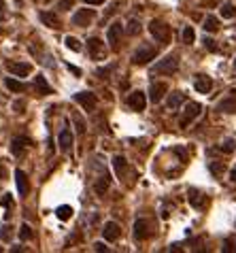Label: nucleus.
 Instances as JSON below:
<instances>
[{
  "instance_id": "9b49d317",
  "label": "nucleus",
  "mask_w": 236,
  "mask_h": 253,
  "mask_svg": "<svg viewBox=\"0 0 236 253\" xmlns=\"http://www.w3.org/2000/svg\"><path fill=\"white\" fill-rule=\"evenodd\" d=\"M149 221L147 219H136L134 221V238L136 241H145V238H149Z\"/></svg>"
},
{
  "instance_id": "1a4fd4ad",
  "label": "nucleus",
  "mask_w": 236,
  "mask_h": 253,
  "mask_svg": "<svg viewBox=\"0 0 236 253\" xmlns=\"http://www.w3.org/2000/svg\"><path fill=\"white\" fill-rule=\"evenodd\" d=\"M102 236H105L107 241L113 243V241H117V238L121 236V228L117 226L115 221H107V223H105V228H102Z\"/></svg>"
},
{
  "instance_id": "aec40b11",
  "label": "nucleus",
  "mask_w": 236,
  "mask_h": 253,
  "mask_svg": "<svg viewBox=\"0 0 236 253\" xmlns=\"http://www.w3.org/2000/svg\"><path fill=\"white\" fill-rule=\"evenodd\" d=\"M217 109L221 113H236V92H232V96H228L226 100H221Z\"/></svg>"
},
{
  "instance_id": "37998d69",
  "label": "nucleus",
  "mask_w": 236,
  "mask_h": 253,
  "mask_svg": "<svg viewBox=\"0 0 236 253\" xmlns=\"http://www.w3.org/2000/svg\"><path fill=\"white\" fill-rule=\"evenodd\" d=\"M15 109H17V113H22V109H24V102H15Z\"/></svg>"
},
{
  "instance_id": "2f4dec72",
  "label": "nucleus",
  "mask_w": 236,
  "mask_h": 253,
  "mask_svg": "<svg viewBox=\"0 0 236 253\" xmlns=\"http://www.w3.org/2000/svg\"><path fill=\"white\" fill-rule=\"evenodd\" d=\"M73 122H75V128H77L79 134H83V132H85V122H83L79 115H73Z\"/></svg>"
},
{
  "instance_id": "c756f323",
  "label": "nucleus",
  "mask_w": 236,
  "mask_h": 253,
  "mask_svg": "<svg viewBox=\"0 0 236 253\" xmlns=\"http://www.w3.org/2000/svg\"><path fill=\"white\" fill-rule=\"evenodd\" d=\"M64 43H66V47L71 49V51H81V43L75 37H66Z\"/></svg>"
},
{
  "instance_id": "a878e982",
  "label": "nucleus",
  "mask_w": 236,
  "mask_h": 253,
  "mask_svg": "<svg viewBox=\"0 0 236 253\" xmlns=\"http://www.w3.org/2000/svg\"><path fill=\"white\" fill-rule=\"evenodd\" d=\"M204 30H206V32H217V30H219V19L213 17V15H209V17L204 19Z\"/></svg>"
},
{
  "instance_id": "ea45409f",
  "label": "nucleus",
  "mask_w": 236,
  "mask_h": 253,
  "mask_svg": "<svg viewBox=\"0 0 236 253\" xmlns=\"http://www.w3.org/2000/svg\"><path fill=\"white\" fill-rule=\"evenodd\" d=\"M6 177V170H4V164H2V160H0V181H4Z\"/></svg>"
},
{
  "instance_id": "9d476101",
  "label": "nucleus",
  "mask_w": 236,
  "mask_h": 253,
  "mask_svg": "<svg viewBox=\"0 0 236 253\" xmlns=\"http://www.w3.org/2000/svg\"><path fill=\"white\" fill-rule=\"evenodd\" d=\"M121 34H123V26L119 22H115L113 26L109 28V32H107V39H109V43L113 45L117 49V45H119V41H121Z\"/></svg>"
},
{
  "instance_id": "4c0bfd02",
  "label": "nucleus",
  "mask_w": 236,
  "mask_h": 253,
  "mask_svg": "<svg viewBox=\"0 0 236 253\" xmlns=\"http://www.w3.org/2000/svg\"><path fill=\"white\" fill-rule=\"evenodd\" d=\"M204 47L209 49V51H217V45H215V41H211V39H204Z\"/></svg>"
},
{
  "instance_id": "39448f33",
  "label": "nucleus",
  "mask_w": 236,
  "mask_h": 253,
  "mask_svg": "<svg viewBox=\"0 0 236 253\" xmlns=\"http://www.w3.org/2000/svg\"><path fill=\"white\" fill-rule=\"evenodd\" d=\"M87 49H89V55H92V60H105L107 58V49L102 45L100 39H89L87 41Z\"/></svg>"
},
{
  "instance_id": "f257e3e1",
  "label": "nucleus",
  "mask_w": 236,
  "mask_h": 253,
  "mask_svg": "<svg viewBox=\"0 0 236 253\" xmlns=\"http://www.w3.org/2000/svg\"><path fill=\"white\" fill-rule=\"evenodd\" d=\"M149 32H151V37H154L157 43H170V37H172V32H170V26L168 24H164V22H159V19H154V22H149Z\"/></svg>"
},
{
  "instance_id": "473e14b6",
  "label": "nucleus",
  "mask_w": 236,
  "mask_h": 253,
  "mask_svg": "<svg viewBox=\"0 0 236 253\" xmlns=\"http://www.w3.org/2000/svg\"><path fill=\"white\" fill-rule=\"evenodd\" d=\"M234 147H236L234 140H226V143H221V145H219V151H224V153H232V151H234Z\"/></svg>"
},
{
  "instance_id": "c85d7f7f",
  "label": "nucleus",
  "mask_w": 236,
  "mask_h": 253,
  "mask_svg": "<svg viewBox=\"0 0 236 253\" xmlns=\"http://www.w3.org/2000/svg\"><path fill=\"white\" fill-rule=\"evenodd\" d=\"M194 39H196V34H194V28L192 26H185L183 28V43L185 45H192Z\"/></svg>"
},
{
  "instance_id": "49530a36",
  "label": "nucleus",
  "mask_w": 236,
  "mask_h": 253,
  "mask_svg": "<svg viewBox=\"0 0 236 253\" xmlns=\"http://www.w3.org/2000/svg\"><path fill=\"white\" fill-rule=\"evenodd\" d=\"M234 66H236V58H234Z\"/></svg>"
},
{
  "instance_id": "a19ab883",
  "label": "nucleus",
  "mask_w": 236,
  "mask_h": 253,
  "mask_svg": "<svg viewBox=\"0 0 236 253\" xmlns=\"http://www.w3.org/2000/svg\"><path fill=\"white\" fill-rule=\"evenodd\" d=\"M4 17H6V13H4V2H2V0H0V22H2Z\"/></svg>"
},
{
  "instance_id": "6ab92c4d",
  "label": "nucleus",
  "mask_w": 236,
  "mask_h": 253,
  "mask_svg": "<svg viewBox=\"0 0 236 253\" xmlns=\"http://www.w3.org/2000/svg\"><path fill=\"white\" fill-rule=\"evenodd\" d=\"M30 145V140H28L26 136H17V138H13V143H11V153L13 156H22L24 149Z\"/></svg>"
},
{
  "instance_id": "b1692460",
  "label": "nucleus",
  "mask_w": 236,
  "mask_h": 253,
  "mask_svg": "<svg viewBox=\"0 0 236 253\" xmlns=\"http://www.w3.org/2000/svg\"><path fill=\"white\" fill-rule=\"evenodd\" d=\"M185 102V94L183 92H175L168 96V100H166V104H168V109H179L181 104Z\"/></svg>"
},
{
  "instance_id": "2eb2a0df",
  "label": "nucleus",
  "mask_w": 236,
  "mask_h": 253,
  "mask_svg": "<svg viewBox=\"0 0 236 253\" xmlns=\"http://www.w3.org/2000/svg\"><path fill=\"white\" fill-rule=\"evenodd\" d=\"M109 185H111V174L105 170L98 179H96V183H94V192L98 194V196H105V194H107V189H109Z\"/></svg>"
},
{
  "instance_id": "58836bf2",
  "label": "nucleus",
  "mask_w": 236,
  "mask_h": 253,
  "mask_svg": "<svg viewBox=\"0 0 236 253\" xmlns=\"http://www.w3.org/2000/svg\"><path fill=\"white\" fill-rule=\"evenodd\" d=\"M94 249H96V251H100V253H107V251H109V247H107L105 243H96V245H94Z\"/></svg>"
},
{
  "instance_id": "79ce46f5",
  "label": "nucleus",
  "mask_w": 236,
  "mask_h": 253,
  "mask_svg": "<svg viewBox=\"0 0 236 253\" xmlns=\"http://www.w3.org/2000/svg\"><path fill=\"white\" fill-rule=\"evenodd\" d=\"M85 2H87V4H102L105 0H85Z\"/></svg>"
},
{
  "instance_id": "c9c22d12",
  "label": "nucleus",
  "mask_w": 236,
  "mask_h": 253,
  "mask_svg": "<svg viewBox=\"0 0 236 253\" xmlns=\"http://www.w3.org/2000/svg\"><path fill=\"white\" fill-rule=\"evenodd\" d=\"M71 6H73V0H60V2H58V9H62V11L71 9Z\"/></svg>"
},
{
  "instance_id": "4be33fe9",
  "label": "nucleus",
  "mask_w": 236,
  "mask_h": 253,
  "mask_svg": "<svg viewBox=\"0 0 236 253\" xmlns=\"http://www.w3.org/2000/svg\"><path fill=\"white\" fill-rule=\"evenodd\" d=\"M34 87H37V92H39V94H45V96H47V94H53V87L45 81V77H43V75L34 77Z\"/></svg>"
},
{
  "instance_id": "f8f14e48",
  "label": "nucleus",
  "mask_w": 236,
  "mask_h": 253,
  "mask_svg": "<svg viewBox=\"0 0 236 253\" xmlns=\"http://www.w3.org/2000/svg\"><path fill=\"white\" fill-rule=\"evenodd\" d=\"M58 143H60V149L64 153H71L73 145H75V138H73V132L71 130H62L60 136H58Z\"/></svg>"
},
{
  "instance_id": "20e7f679",
  "label": "nucleus",
  "mask_w": 236,
  "mask_h": 253,
  "mask_svg": "<svg viewBox=\"0 0 236 253\" xmlns=\"http://www.w3.org/2000/svg\"><path fill=\"white\" fill-rule=\"evenodd\" d=\"M200 111H202V107H200L198 102H187L183 115H181V119H179V126H181V128H187V126L200 115Z\"/></svg>"
},
{
  "instance_id": "6e6552de",
  "label": "nucleus",
  "mask_w": 236,
  "mask_h": 253,
  "mask_svg": "<svg viewBox=\"0 0 236 253\" xmlns=\"http://www.w3.org/2000/svg\"><path fill=\"white\" fill-rule=\"evenodd\" d=\"M145 104H147V96H145L143 92H132L128 96V107L132 111H143Z\"/></svg>"
},
{
  "instance_id": "0eeeda50",
  "label": "nucleus",
  "mask_w": 236,
  "mask_h": 253,
  "mask_svg": "<svg viewBox=\"0 0 236 253\" xmlns=\"http://www.w3.org/2000/svg\"><path fill=\"white\" fill-rule=\"evenodd\" d=\"M73 100L79 102L85 111H92L96 107V94H92V92H79V94L73 96Z\"/></svg>"
},
{
  "instance_id": "f704fd0d",
  "label": "nucleus",
  "mask_w": 236,
  "mask_h": 253,
  "mask_svg": "<svg viewBox=\"0 0 236 253\" xmlns=\"http://www.w3.org/2000/svg\"><path fill=\"white\" fill-rule=\"evenodd\" d=\"M224 251H226V253H230V251L236 253V238H228L226 245H224Z\"/></svg>"
},
{
  "instance_id": "a18cd8bd",
  "label": "nucleus",
  "mask_w": 236,
  "mask_h": 253,
  "mask_svg": "<svg viewBox=\"0 0 236 253\" xmlns=\"http://www.w3.org/2000/svg\"><path fill=\"white\" fill-rule=\"evenodd\" d=\"M68 68H71V70H73V73H75V75H81V70H79L77 66H68Z\"/></svg>"
},
{
  "instance_id": "412c9836",
  "label": "nucleus",
  "mask_w": 236,
  "mask_h": 253,
  "mask_svg": "<svg viewBox=\"0 0 236 253\" xmlns=\"http://www.w3.org/2000/svg\"><path fill=\"white\" fill-rule=\"evenodd\" d=\"M15 183H17V192L22 196H26L30 185H28V177H26L24 170H15Z\"/></svg>"
},
{
  "instance_id": "4468645a",
  "label": "nucleus",
  "mask_w": 236,
  "mask_h": 253,
  "mask_svg": "<svg viewBox=\"0 0 236 253\" xmlns=\"http://www.w3.org/2000/svg\"><path fill=\"white\" fill-rule=\"evenodd\" d=\"M168 92V85H166L164 81H157V83H154L151 85V89H149V98H151V102H159L164 98V94Z\"/></svg>"
},
{
  "instance_id": "bb28decb",
  "label": "nucleus",
  "mask_w": 236,
  "mask_h": 253,
  "mask_svg": "<svg viewBox=\"0 0 236 253\" xmlns=\"http://www.w3.org/2000/svg\"><path fill=\"white\" fill-rule=\"evenodd\" d=\"M6 89H11V92H24V89H26V85H24L22 81H17V79H11V77H9V79H6Z\"/></svg>"
},
{
  "instance_id": "7ed1b4c3",
  "label": "nucleus",
  "mask_w": 236,
  "mask_h": 253,
  "mask_svg": "<svg viewBox=\"0 0 236 253\" xmlns=\"http://www.w3.org/2000/svg\"><path fill=\"white\" fill-rule=\"evenodd\" d=\"M179 68V58L177 55H166L164 60H159L157 64L154 66V73L157 75H175Z\"/></svg>"
},
{
  "instance_id": "cd10ccee",
  "label": "nucleus",
  "mask_w": 236,
  "mask_h": 253,
  "mask_svg": "<svg viewBox=\"0 0 236 253\" xmlns=\"http://www.w3.org/2000/svg\"><path fill=\"white\" fill-rule=\"evenodd\" d=\"M221 17H226V19L236 17V6L230 4V2H226L224 6H221Z\"/></svg>"
},
{
  "instance_id": "ddd939ff",
  "label": "nucleus",
  "mask_w": 236,
  "mask_h": 253,
  "mask_svg": "<svg viewBox=\"0 0 236 253\" xmlns=\"http://www.w3.org/2000/svg\"><path fill=\"white\" fill-rule=\"evenodd\" d=\"M6 68H9V73L17 75V77H26L32 70V66L28 64V62H6Z\"/></svg>"
},
{
  "instance_id": "423d86ee",
  "label": "nucleus",
  "mask_w": 236,
  "mask_h": 253,
  "mask_svg": "<svg viewBox=\"0 0 236 253\" xmlns=\"http://www.w3.org/2000/svg\"><path fill=\"white\" fill-rule=\"evenodd\" d=\"M94 17H96V13H94L92 9H79V11L73 15V24L79 26V28H87L89 24H92Z\"/></svg>"
},
{
  "instance_id": "f03ea898",
  "label": "nucleus",
  "mask_w": 236,
  "mask_h": 253,
  "mask_svg": "<svg viewBox=\"0 0 236 253\" xmlns=\"http://www.w3.org/2000/svg\"><path fill=\"white\" fill-rule=\"evenodd\" d=\"M156 55H157V49L156 47H151V45H143V47H138L134 55H132V62H134L136 66H145V64H149L151 60H156Z\"/></svg>"
},
{
  "instance_id": "a211bd4d",
  "label": "nucleus",
  "mask_w": 236,
  "mask_h": 253,
  "mask_svg": "<svg viewBox=\"0 0 236 253\" xmlns=\"http://www.w3.org/2000/svg\"><path fill=\"white\" fill-rule=\"evenodd\" d=\"M113 168H115L117 179H123V177H126V172H128V162H126V158L115 156V158H113Z\"/></svg>"
},
{
  "instance_id": "f3484780",
  "label": "nucleus",
  "mask_w": 236,
  "mask_h": 253,
  "mask_svg": "<svg viewBox=\"0 0 236 253\" xmlns=\"http://www.w3.org/2000/svg\"><path fill=\"white\" fill-rule=\"evenodd\" d=\"M194 87H196L198 94H209L211 87H213V81L209 79V77H204V75H198L196 81H194Z\"/></svg>"
},
{
  "instance_id": "e433bc0d",
  "label": "nucleus",
  "mask_w": 236,
  "mask_h": 253,
  "mask_svg": "<svg viewBox=\"0 0 236 253\" xmlns=\"http://www.w3.org/2000/svg\"><path fill=\"white\" fill-rule=\"evenodd\" d=\"M2 205L6 207V211H9V209H13V200H11V194H4V196H2Z\"/></svg>"
},
{
  "instance_id": "72a5a7b5",
  "label": "nucleus",
  "mask_w": 236,
  "mask_h": 253,
  "mask_svg": "<svg viewBox=\"0 0 236 253\" xmlns=\"http://www.w3.org/2000/svg\"><path fill=\"white\" fill-rule=\"evenodd\" d=\"M128 32L132 34V37H136V34H138V32H141V24H138V22H136V19H132V22L128 24Z\"/></svg>"
},
{
  "instance_id": "393cba45",
  "label": "nucleus",
  "mask_w": 236,
  "mask_h": 253,
  "mask_svg": "<svg viewBox=\"0 0 236 253\" xmlns=\"http://www.w3.org/2000/svg\"><path fill=\"white\" fill-rule=\"evenodd\" d=\"M55 215H58V219H62V221H68L73 217V207H68V205H64V207H60L58 211H55Z\"/></svg>"
},
{
  "instance_id": "7c9ffc66",
  "label": "nucleus",
  "mask_w": 236,
  "mask_h": 253,
  "mask_svg": "<svg viewBox=\"0 0 236 253\" xmlns=\"http://www.w3.org/2000/svg\"><path fill=\"white\" fill-rule=\"evenodd\" d=\"M19 238H22V241H28V238H32V228L28 226V223H24V226L19 228Z\"/></svg>"
},
{
  "instance_id": "dca6fc26",
  "label": "nucleus",
  "mask_w": 236,
  "mask_h": 253,
  "mask_svg": "<svg viewBox=\"0 0 236 253\" xmlns=\"http://www.w3.org/2000/svg\"><path fill=\"white\" fill-rule=\"evenodd\" d=\"M187 200H190V205L194 209H202L206 205V196L202 192H198V189H190L187 192Z\"/></svg>"
},
{
  "instance_id": "5701e85b",
  "label": "nucleus",
  "mask_w": 236,
  "mask_h": 253,
  "mask_svg": "<svg viewBox=\"0 0 236 253\" xmlns=\"http://www.w3.org/2000/svg\"><path fill=\"white\" fill-rule=\"evenodd\" d=\"M40 22H43L47 28H60V19H58V15L55 13H49V11H43L40 13Z\"/></svg>"
},
{
  "instance_id": "c03bdc74",
  "label": "nucleus",
  "mask_w": 236,
  "mask_h": 253,
  "mask_svg": "<svg viewBox=\"0 0 236 253\" xmlns=\"http://www.w3.org/2000/svg\"><path fill=\"white\" fill-rule=\"evenodd\" d=\"M230 179H232L234 183H236V168H232V170H230Z\"/></svg>"
}]
</instances>
